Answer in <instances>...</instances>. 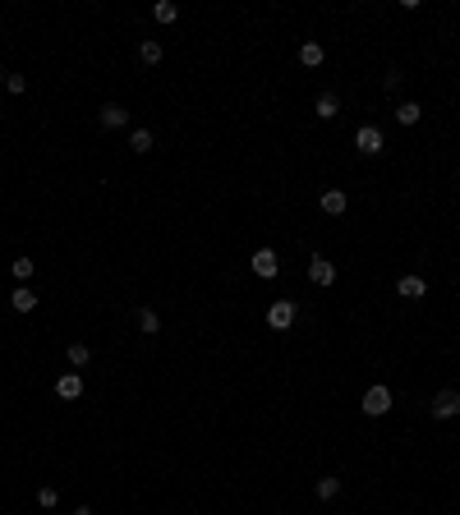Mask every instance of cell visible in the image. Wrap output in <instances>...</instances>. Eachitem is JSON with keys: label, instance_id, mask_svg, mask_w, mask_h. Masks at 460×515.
<instances>
[{"label": "cell", "instance_id": "obj_1", "mask_svg": "<svg viewBox=\"0 0 460 515\" xmlns=\"http://www.w3.org/2000/svg\"><path fill=\"white\" fill-rule=\"evenodd\" d=\"M359 409H364L368 419H382V414H391V391H387L382 382H378V387H368L364 400H359Z\"/></svg>", "mask_w": 460, "mask_h": 515}, {"label": "cell", "instance_id": "obj_2", "mask_svg": "<svg viewBox=\"0 0 460 515\" xmlns=\"http://www.w3.org/2000/svg\"><path fill=\"white\" fill-rule=\"evenodd\" d=\"M354 148L364 152V157H382V148H387L382 129H378V124H364V129H359V134H354Z\"/></svg>", "mask_w": 460, "mask_h": 515}, {"label": "cell", "instance_id": "obj_3", "mask_svg": "<svg viewBox=\"0 0 460 515\" xmlns=\"http://www.w3.org/2000/svg\"><path fill=\"white\" fill-rule=\"evenodd\" d=\"M267 327H272V332H290V327H295V304L290 299L267 304Z\"/></svg>", "mask_w": 460, "mask_h": 515}, {"label": "cell", "instance_id": "obj_4", "mask_svg": "<svg viewBox=\"0 0 460 515\" xmlns=\"http://www.w3.org/2000/svg\"><path fill=\"white\" fill-rule=\"evenodd\" d=\"M249 267H253V276H262V281H272V276L281 272V258H276L272 249H258V253L249 258Z\"/></svg>", "mask_w": 460, "mask_h": 515}, {"label": "cell", "instance_id": "obj_5", "mask_svg": "<svg viewBox=\"0 0 460 515\" xmlns=\"http://www.w3.org/2000/svg\"><path fill=\"white\" fill-rule=\"evenodd\" d=\"M428 409H433V419H456L460 414V391H437Z\"/></svg>", "mask_w": 460, "mask_h": 515}, {"label": "cell", "instance_id": "obj_6", "mask_svg": "<svg viewBox=\"0 0 460 515\" xmlns=\"http://www.w3.org/2000/svg\"><path fill=\"white\" fill-rule=\"evenodd\" d=\"M97 124H102V129H124V124H129V111H124L120 102H106V106L97 111Z\"/></svg>", "mask_w": 460, "mask_h": 515}, {"label": "cell", "instance_id": "obj_7", "mask_svg": "<svg viewBox=\"0 0 460 515\" xmlns=\"http://www.w3.org/2000/svg\"><path fill=\"white\" fill-rule=\"evenodd\" d=\"M308 281H313V286H332V281H336V267H332L327 258H313V262H308Z\"/></svg>", "mask_w": 460, "mask_h": 515}, {"label": "cell", "instance_id": "obj_8", "mask_svg": "<svg viewBox=\"0 0 460 515\" xmlns=\"http://www.w3.org/2000/svg\"><path fill=\"white\" fill-rule=\"evenodd\" d=\"M396 295H400V299H424V295H428V286H424V276H400V281H396Z\"/></svg>", "mask_w": 460, "mask_h": 515}, {"label": "cell", "instance_id": "obj_9", "mask_svg": "<svg viewBox=\"0 0 460 515\" xmlns=\"http://www.w3.org/2000/svg\"><path fill=\"white\" fill-rule=\"evenodd\" d=\"M313 115H318V120H336V115H341V102H336V92H322L318 102H313Z\"/></svg>", "mask_w": 460, "mask_h": 515}, {"label": "cell", "instance_id": "obj_10", "mask_svg": "<svg viewBox=\"0 0 460 515\" xmlns=\"http://www.w3.org/2000/svg\"><path fill=\"white\" fill-rule=\"evenodd\" d=\"M345 207H350V198H345V189H327V194H322V212H327V216H341Z\"/></svg>", "mask_w": 460, "mask_h": 515}, {"label": "cell", "instance_id": "obj_11", "mask_svg": "<svg viewBox=\"0 0 460 515\" xmlns=\"http://www.w3.org/2000/svg\"><path fill=\"white\" fill-rule=\"evenodd\" d=\"M56 396H60V400H78V396H83V378H78V373H65V378L56 382Z\"/></svg>", "mask_w": 460, "mask_h": 515}, {"label": "cell", "instance_id": "obj_12", "mask_svg": "<svg viewBox=\"0 0 460 515\" xmlns=\"http://www.w3.org/2000/svg\"><path fill=\"white\" fill-rule=\"evenodd\" d=\"M10 308H14V313H32V308H37V290L19 286L14 295H10Z\"/></svg>", "mask_w": 460, "mask_h": 515}, {"label": "cell", "instance_id": "obj_13", "mask_svg": "<svg viewBox=\"0 0 460 515\" xmlns=\"http://www.w3.org/2000/svg\"><path fill=\"white\" fill-rule=\"evenodd\" d=\"M322 60H327V51H322V42H304V46H299V65H304V69H318Z\"/></svg>", "mask_w": 460, "mask_h": 515}, {"label": "cell", "instance_id": "obj_14", "mask_svg": "<svg viewBox=\"0 0 460 515\" xmlns=\"http://www.w3.org/2000/svg\"><path fill=\"white\" fill-rule=\"evenodd\" d=\"M138 332H143V336H157V332H161V318H157L152 308H138Z\"/></svg>", "mask_w": 460, "mask_h": 515}, {"label": "cell", "instance_id": "obj_15", "mask_svg": "<svg viewBox=\"0 0 460 515\" xmlns=\"http://www.w3.org/2000/svg\"><path fill=\"white\" fill-rule=\"evenodd\" d=\"M65 359H69V364H74V368H88V359H92V350H88V345H83V341H74V345L65 350Z\"/></svg>", "mask_w": 460, "mask_h": 515}, {"label": "cell", "instance_id": "obj_16", "mask_svg": "<svg viewBox=\"0 0 460 515\" xmlns=\"http://www.w3.org/2000/svg\"><path fill=\"white\" fill-rule=\"evenodd\" d=\"M419 115H424V106H419V102H400V106H396V120H400V124H419Z\"/></svg>", "mask_w": 460, "mask_h": 515}, {"label": "cell", "instance_id": "obj_17", "mask_svg": "<svg viewBox=\"0 0 460 515\" xmlns=\"http://www.w3.org/2000/svg\"><path fill=\"white\" fill-rule=\"evenodd\" d=\"M152 19H157V23H175V19H180V10H175L170 0H157V5H152Z\"/></svg>", "mask_w": 460, "mask_h": 515}, {"label": "cell", "instance_id": "obj_18", "mask_svg": "<svg viewBox=\"0 0 460 515\" xmlns=\"http://www.w3.org/2000/svg\"><path fill=\"white\" fill-rule=\"evenodd\" d=\"M129 148L134 152H152V129H134V134H129Z\"/></svg>", "mask_w": 460, "mask_h": 515}, {"label": "cell", "instance_id": "obj_19", "mask_svg": "<svg viewBox=\"0 0 460 515\" xmlns=\"http://www.w3.org/2000/svg\"><path fill=\"white\" fill-rule=\"evenodd\" d=\"M37 506H42V511H56V506H60V492H56V488H37Z\"/></svg>", "mask_w": 460, "mask_h": 515}, {"label": "cell", "instance_id": "obj_20", "mask_svg": "<svg viewBox=\"0 0 460 515\" xmlns=\"http://www.w3.org/2000/svg\"><path fill=\"white\" fill-rule=\"evenodd\" d=\"M138 56H143L148 65H161V42H152V37H148V42L138 46Z\"/></svg>", "mask_w": 460, "mask_h": 515}, {"label": "cell", "instance_id": "obj_21", "mask_svg": "<svg viewBox=\"0 0 460 515\" xmlns=\"http://www.w3.org/2000/svg\"><path fill=\"white\" fill-rule=\"evenodd\" d=\"M10 272H14L19 281H28V276L37 272V262H32V258H14V262H10Z\"/></svg>", "mask_w": 460, "mask_h": 515}, {"label": "cell", "instance_id": "obj_22", "mask_svg": "<svg viewBox=\"0 0 460 515\" xmlns=\"http://www.w3.org/2000/svg\"><path fill=\"white\" fill-rule=\"evenodd\" d=\"M336 492H341V479H332V474H327V479H318V497H322V501H332Z\"/></svg>", "mask_w": 460, "mask_h": 515}, {"label": "cell", "instance_id": "obj_23", "mask_svg": "<svg viewBox=\"0 0 460 515\" xmlns=\"http://www.w3.org/2000/svg\"><path fill=\"white\" fill-rule=\"evenodd\" d=\"M5 88L19 97V92H28V78H23V74H5Z\"/></svg>", "mask_w": 460, "mask_h": 515}, {"label": "cell", "instance_id": "obj_24", "mask_svg": "<svg viewBox=\"0 0 460 515\" xmlns=\"http://www.w3.org/2000/svg\"><path fill=\"white\" fill-rule=\"evenodd\" d=\"M74 515H92V511H88V506H78V511H74Z\"/></svg>", "mask_w": 460, "mask_h": 515}, {"label": "cell", "instance_id": "obj_25", "mask_svg": "<svg viewBox=\"0 0 460 515\" xmlns=\"http://www.w3.org/2000/svg\"><path fill=\"white\" fill-rule=\"evenodd\" d=\"M0 88H5V69H0Z\"/></svg>", "mask_w": 460, "mask_h": 515}]
</instances>
